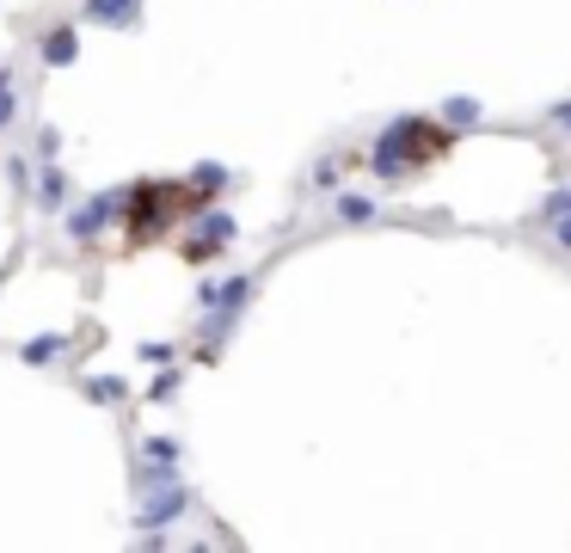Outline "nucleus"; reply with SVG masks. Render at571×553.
Returning a JSON list of instances; mask_svg holds the SVG:
<instances>
[{
	"label": "nucleus",
	"mask_w": 571,
	"mask_h": 553,
	"mask_svg": "<svg viewBox=\"0 0 571 553\" xmlns=\"http://www.w3.org/2000/svg\"><path fill=\"white\" fill-rule=\"evenodd\" d=\"M448 154H455V129H443V123H406L393 136V148H387V160H393V172H431V167H443Z\"/></svg>",
	"instance_id": "f257e3e1"
},
{
	"label": "nucleus",
	"mask_w": 571,
	"mask_h": 553,
	"mask_svg": "<svg viewBox=\"0 0 571 553\" xmlns=\"http://www.w3.org/2000/svg\"><path fill=\"white\" fill-rule=\"evenodd\" d=\"M203 203V191H185V184H155V191H141V210H136V240H155V234H167L172 222H185L191 210Z\"/></svg>",
	"instance_id": "f03ea898"
}]
</instances>
